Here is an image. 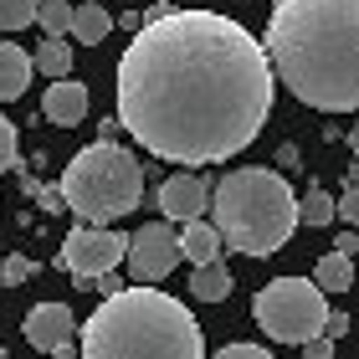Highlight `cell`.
<instances>
[{
    "label": "cell",
    "instance_id": "obj_14",
    "mask_svg": "<svg viewBox=\"0 0 359 359\" xmlns=\"http://www.w3.org/2000/svg\"><path fill=\"white\" fill-rule=\"evenodd\" d=\"M31 67H36L41 77H52V83L72 77V46H67V36H46L36 52H31Z\"/></svg>",
    "mask_w": 359,
    "mask_h": 359
},
{
    "label": "cell",
    "instance_id": "obj_27",
    "mask_svg": "<svg viewBox=\"0 0 359 359\" xmlns=\"http://www.w3.org/2000/svg\"><path fill=\"white\" fill-rule=\"evenodd\" d=\"M93 283H97V292H103V298H113V292H123L118 272H103V277H93Z\"/></svg>",
    "mask_w": 359,
    "mask_h": 359
},
{
    "label": "cell",
    "instance_id": "obj_6",
    "mask_svg": "<svg viewBox=\"0 0 359 359\" xmlns=\"http://www.w3.org/2000/svg\"><path fill=\"white\" fill-rule=\"evenodd\" d=\"M329 292H323L313 277H277L257 292L252 303V318L257 329H262L272 344H308V339L323 334V323H329Z\"/></svg>",
    "mask_w": 359,
    "mask_h": 359
},
{
    "label": "cell",
    "instance_id": "obj_13",
    "mask_svg": "<svg viewBox=\"0 0 359 359\" xmlns=\"http://www.w3.org/2000/svg\"><path fill=\"white\" fill-rule=\"evenodd\" d=\"M31 52L15 41H0V103H15L26 88H31Z\"/></svg>",
    "mask_w": 359,
    "mask_h": 359
},
{
    "label": "cell",
    "instance_id": "obj_8",
    "mask_svg": "<svg viewBox=\"0 0 359 359\" xmlns=\"http://www.w3.org/2000/svg\"><path fill=\"white\" fill-rule=\"evenodd\" d=\"M128 272L139 277V287H154V283H165V277L180 267V231H175V221H149V226H139L134 236H128Z\"/></svg>",
    "mask_w": 359,
    "mask_h": 359
},
{
    "label": "cell",
    "instance_id": "obj_22",
    "mask_svg": "<svg viewBox=\"0 0 359 359\" xmlns=\"http://www.w3.org/2000/svg\"><path fill=\"white\" fill-rule=\"evenodd\" d=\"M15 170V123L0 113V175Z\"/></svg>",
    "mask_w": 359,
    "mask_h": 359
},
{
    "label": "cell",
    "instance_id": "obj_28",
    "mask_svg": "<svg viewBox=\"0 0 359 359\" xmlns=\"http://www.w3.org/2000/svg\"><path fill=\"white\" fill-rule=\"evenodd\" d=\"M354 247H359V231H344V236H339V247H334V252H344V257H349Z\"/></svg>",
    "mask_w": 359,
    "mask_h": 359
},
{
    "label": "cell",
    "instance_id": "obj_29",
    "mask_svg": "<svg viewBox=\"0 0 359 359\" xmlns=\"http://www.w3.org/2000/svg\"><path fill=\"white\" fill-rule=\"evenodd\" d=\"M349 149H354V159H359V123L349 128Z\"/></svg>",
    "mask_w": 359,
    "mask_h": 359
},
{
    "label": "cell",
    "instance_id": "obj_1",
    "mask_svg": "<svg viewBox=\"0 0 359 359\" xmlns=\"http://www.w3.org/2000/svg\"><path fill=\"white\" fill-rule=\"evenodd\" d=\"M267 46L221 11L149 6L118 62V128L170 165H221L272 113Z\"/></svg>",
    "mask_w": 359,
    "mask_h": 359
},
{
    "label": "cell",
    "instance_id": "obj_9",
    "mask_svg": "<svg viewBox=\"0 0 359 359\" xmlns=\"http://www.w3.org/2000/svg\"><path fill=\"white\" fill-rule=\"evenodd\" d=\"M26 344L31 349H41V354H62L67 359L72 354V344H77V334H83V323L72 318V308L67 303H36L26 313Z\"/></svg>",
    "mask_w": 359,
    "mask_h": 359
},
{
    "label": "cell",
    "instance_id": "obj_17",
    "mask_svg": "<svg viewBox=\"0 0 359 359\" xmlns=\"http://www.w3.org/2000/svg\"><path fill=\"white\" fill-rule=\"evenodd\" d=\"M298 216H303V226H334V221H339V201H334L329 190L308 185V190L298 195Z\"/></svg>",
    "mask_w": 359,
    "mask_h": 359
},
{
    "label": "cell",
    "instance_id": "obj_25",
    "mask_svg": "<svg viewBox=\"0 0 359 359\" xmlns=\"http://www.w3.org/2000/svg\"><path fill=\"white\" fill-rule=\"evenodd\" d=\"M303 354H308V359H334V339H323V334H318V339H308Z\"/></svg>",
    "mask_w": 359,
    "mask_h": 359
},
{
    "label": "cell",
    "instance_id": "obj_3",
    "mask_svg": "<svg viewBox=\"0 0 359 359\" xmlns=\"http://www.w3.org/2000/svg\"><path fill=\"white\" fill-rule=\"evenodd\" d=\"M83 359H205V329L170 292L123 287L88 313Z\"/></svg>",
    "mask_w": 359,
    "mask_h": 359
},
{
    "label": "cell",
    "instance_id": "obj_7",
    "mask_svg": "<svg viewBox=\"0 0 359 359\" xmlns=\"http://www.w3.org/2000/svg\"><path fill=\"white\" fill-rule=\"evenodd\" d=\"M123 257H128V236L123 231H113V226H77V231L62 241L57 267L72 272L77 283H93V277L113 272Z\"/></svg>",
    "mask_w": 359,
    "mask_h": 359
},
{
    "label": "cell",
    "instance_id": "obj_4",
    "mask_svg": "<svg viewBox=\"0 0 359 359\" xmlns=\"http://www.w3.org/2000/svg\"><path fill=\"white\" fill-rule=\"evenodd\" d=\"M210 226L221 231V241L231 252L272 257L277 247L292 241L303 216H298V195L283 175L247 165V170H226L210 185Z\"/></svg>",
    "mask_w": 359,
    "mask_h": 359
},
{
    "label": "cell",
    "instance_id": "obj_16",
    "mask_svg": "<svg viewBox=\"0 0 359 359\" xmlns=\"http://www.w3.org/2000/svg\"><path fill=\"white\" fill-rule=\"evenodd\" d=\"M190 292H195L201 303H221L226 292H231V272H226V262L195 267V272H190Z\"/></svg>",
    "mask_w": 359,
    "mask_h": 359
},
{
    "label": "cell",
    "instance_id": "obj_26",
    "mask_svg": "<svg viewBox=\"0 0 359 359\" xmlns=\"http://www.w3.org/2000/svg\"><path fill=\"white\" fill-rule=\"evenodd\" d=\"M349 334V313H329V323H323V339H344Z\"/></svg>",
    "mask_w": 359,
    "mask_h": 359
},
{
    "label": "cell",
    "instance_id": "obj_23",
    "mask_svg": "<svg viewBox=\"0 0 359 359\" xmlns=\"http://www.w3.org/2000/svg\"><path fill=\"white\" fill-rule=\"evenodd\" d=\"M339 221H344L349 231H359V185L344 190V201H339Z\"/></svg>",
    "mask_w": 359,
    "mask_h": 359
},
{
    "label": "cell",
    "instance_id": "obj_10",
    "mask_svg": "<svg viewBox=\"0 0 359 359\" xmlns=\"http://www.w3.org/2000/svg\"><path fill=\"white\" fill-rule=\"evenodd\" d=\"M210 185L216 180H205V175H170L165 185H159V210H165V221L175 226H185V221H205L210 216Z\"/></svg>",
    "mask_w": 359,
    "mask_h": 359
},
{
    "label": "cell",
    "instance_id": "obj_30",
    "mask_svg": "<svg viewBox=\"0 0 359 359\" xmlns=\"http://www.w3.org/2000/svg\"><path fill=\"white\" fill-rule=\"evenodd\" d=\"M349 185H359V165H354V170H349Z\"/></svg>",
    "mask_w": 359,
    "mask_h": 359
},
{
    "label": "cell",
    "instance_id": "obj_12",
    "mask_svg": "<svg viewBox=\"0 0 359 359\" xmlns=\"http://www.w3.org/2000/svg\"><path fill=\"white\" fill-rule=\"evenodd\" d=\"M221 231L210 221H185L180 226V257H185L190 267H210V262H221Z\"/></svg>",
    "mask_w": 359,
    "mask_h": 359
},
{
    "label": "cell",
    "instance_id": "obj_15",
    "mask_svg": "<svg viewBox=\"0 0 359 359\" xmlns=\"http://www.w3.org/2000/svg\"><path fill=\"white\" fill-rule=\"evenodd\" d=\"M113 31V15H108V6H97V0H83V6L72 11V36L83 41V46H97Z\"/></svg>",
    "mask_w": 359,
    "mask_h": 359
},
{
    "label": "cell",
    "instance_id": "obj_24",
    "mask_svg": "<svg viewBox=\"0 0 359 359\" xmlns=\"http://www.w3.org/2000/svg\"><path fill=\"white\" fill-rule=\"evenodd\" d=\"M210 359H272L262 344H226V349H216Z\"/></svg>",
    "mask_w": 359,
    "mask_h": 359
},
{
    "label": "cell",
    "instance_id": "obj_20",
    "mask_svg": "<svg viewBox=\"0 0 359 359\" xmlns=\"http://www.w3.org/2000/svg\"><path fill=\"white\" fill-rule=\"evenodd\" d=\"M41 0H0V31H26L36 21Z\"/></svg>",
    "mask_w": 359,
    "mask_h": 359
},
{
    "label": "cell",
    "instance_id": "obj_18",
    "mask_svg": "<svg viewBox=\"0 0 359 359\" xmlns=\"http://www.w3.org/2000/svg\"><path fill=\"white\" fill-rule=\"evenodd\" d=\"M313 283H318L323 292H349V283H354L349 257H344V252H323L318 267H313Z\"/></svg>",
    "mask_w": 359,
    "mask_h": 359
},
{
    "label": "cell",
    "instance_id": "obj_19",
    "mask_svg": "<svg viewBox=\"0 0 359 359\" xmlns=\"http://www.w3.org/2000/svg\"><path fill=\"white\" fill-rule=\"evenodd\" d=\"M72 0H41V11H36V26L46 31V36H67L72 31Z\"/></svg>",
    "mask_w": 359,
    "mask_h": 359
},
{
    "label": "cell",
    "instance_id": "obj_11",
    "mask_svg": "<svg viewBox=\"0 0 359 359\" xmlns=\"http://www.w3.org/2000/svg\"><path fill=\"white\" fill-rule=\"evenodd\" d=\"M41 113H46V123H57V128L83 123V118H88V83H77V77L52 83V88H46V97H41Z\"/></svg>",
    "mask_w": 359,
    "mask_h": 359
},
{
    "label": "cell",
    "instance_id": "obj_5",
    "mask_svg": "<svg viewBox=\"0 0 359 359\" xmlns=\"http://www.w3.org/2000/svg\"><path fill=\"white\" fill-rule=\"evenodd\" d=\"M62 201L83 226H113L118 216L139 210L144 201V165L123 144L97 139L88 149L72 154V165L62 170Z\"/></svg>",
    "mask_w": 359,
    "mask_h": 359
},
{
    "label": "cell",
    "instance_id": "obj_21",
    "mask_svg": "<svg viewBox=\"0 0 359 359\" xmlns=\"http://www.w3.org/2000/svg\"><path fill=\"white\" fill-rule=\"evenodd\" d=\"M31 277H36V262L21 257V252H11L6 262H0V283H6V287H21V283H31Z\"/></svg>",
    "mask_w": 359,
    "mask_h": 359
},
{
    "label": "cell",
    "instance_id": "obj_2",
    "mask_svg": "<svg viewBox=\"0 0 359 359\" xmlns=\"http://www.w3.org/2000/svg\"><path fill=\"white\" fill-rule=\"evenodd\" d=\"M262 46L298 103L359 113V0H277Z\"/></svg>",
    "mask_w": 359,
    "mask_h": 359
}]
</instances>
